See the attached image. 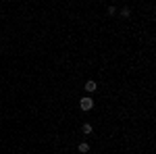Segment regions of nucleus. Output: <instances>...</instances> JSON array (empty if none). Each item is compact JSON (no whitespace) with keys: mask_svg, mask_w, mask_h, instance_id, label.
<instances>
[{"mask_svg":"<svg viewBox=\"0 0 156 154\" xmlns=\"http://www.w3.org/2000/svg\"><path fill=\"white\" fill-rule=\"evenodd\" d=\"M79 108H81V110H85V113H87V110H92V108H94V100H92L90 96L81 98V100H79Z\"/></svg>","mask_w":156,"mask_h":154,"instance_id":"1","label":"nucleus"},{"mask_svg":"<svg viewBox=\"0 0 156 154\" xmlns=\"http://www.w3.org/2000/svg\"><path fill=\"white\" fill-rule=\"evenodd\" d=\"M81 133H83V135H92V133H94V125H92V123H83V125H81Z\"/></svg>","mask_w":156,"mask_h":154,"instance_id":"2","label":"nucleus"},{"mask_svg":"<svg viewBox=\"0 0 156 154\" xmlns=\"http://www.w3.org/2000/svg\"><path fill=\"white\" fill-rule=\"evenodd\" d=\"M96 88H98V83L94 81V79H90V81H85V92H87V94H92V92H96Z\"/></svg>","mask_w":156,"mask_h":154,"instance_id":"3","label":"nucleus"},{"mask_svg":"<svg viewBox=\"0 0 156 154\" xmlns=\"http://www.w3.org/2000/svg\"><path fill=\"white\" fill-rule=\"evenodd\" d=\"M77 150H79L81 154H87V152H90V144H87V142H81L79 146H77Z\"/></svg>","mask_w":156,"mask_h":154,"instance_id":"4","label":"nucleus"},{"mask_svg":"<svg viewBox=\"0 0 156 154\" xmlns=\"http://www.w3.org/2000/svg\"><path fill=\"white\" fill-rule=\"evenodd\" d=\"M121 17H129V15H131V11H129V9H127V6H125V9H121Z\"/></svg>","mask_w":156,"mask_h":154,"instance_id":"5","label":"nucleus"},{"mask_svg":"<svg viewBox=\"0 0 156 154\" xmlns=\"http://www.w3.org/2000/svg\"><path fill=\"white\" fill-rule=\"evenodd\" d=\"M106 13H108V17H112V15H117V9H115V6H108Z\"/></svg>","mask_w":156,"mask_h":154,"instance_id":"6","label":"nucleus"}]
</instances>
